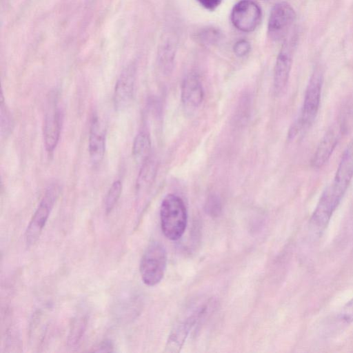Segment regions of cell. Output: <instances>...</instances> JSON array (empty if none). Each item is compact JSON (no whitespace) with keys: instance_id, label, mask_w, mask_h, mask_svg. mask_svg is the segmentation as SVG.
Returning a JSON list of instances; mask_svg holds the SVG:
<instances>
[{"instance_id":"1","label":"cell","mask_w":353,"mask_h":353,"mask_svg":"<svg viewBox=\"0 0 353 353\" xmlns=\"http://www.w3.org/2000/svg\"><path fill=\"white\" fill-rule=\"evenodd\" d=\"M323 81V71L316 67L310 75L299 117L290 129L289 136H294L299 131L305 130L313 124L320 108Z\"/></svg>"},{"instance_id":"2","label":"cell","mask_w":353,"mask_h":353,"mask_svg":"<svg viewBox=\"0 0 353 353\" xmlns=\"http://www.w3.org/2000/svg\"><path fill=\"white\" fill-rule=\"evenodd\" d=\"M161 230L169 239L176 241L183 234L187 225V210L182 199L169 194L163 199L160 208Z\"/></svg>"},{"instance_id":"3","label":"cell","mask_w":353,"mask_h":353,"mask_svg":"<svg viewBox=\"0 0 353 353\" xmlns=\"http://www.w3.org/2000/svg\"><path fill=\"white\" fill-rule=\"evenodd\" d=\"M167 265V252L159 242L150 243L145 250L140 262L143 282L148 286L158 284L163 277Z\"/></svg>"},{"instance_id":"4","label":"cell","mask_w":353,"mask_h":353,"mask_svg":"<svg viewBox=\"0 0 353 353\" xmlns=\"http://www.w3.org/2000/svg\"><path fill=\"white\" fill-rule=\"evenodd\" d=\"M60 192V186L57 183L51 184L46 189L26 230L25 239L28 247L33 245L39 239Z\"/></svg>"},{"instance_id":"5","label":"cell","mask_w":353,"mask_h":353,"mask_svg":"<svg viewBox=\"0 0 353 353\" xmlns=\"http://www.w3.org/2000/svg\"><path fill=\"white\" fill-rule=\"evenodd\" d=\"M345 117L336 119L320 140L311 159L312 168L319 169L330 160L334 150L347 130Z\"/></svg>"},{"instance_id":"6","label":"cell","mask_w":353,"mask_h":353,"mask_svg":"<svg viewBox=\"0 0 353 353\" xmlns=\"http://www.w3.org/2000/svg\"><path fill=\"white\" fill-rule=\"evenodd\" d=\"M296 12L286 1H279L272 7L268 23V34L274 41L284 40L296 19Z\"/></svg>"},{"instance_id":"7","label":"cell","mask_w":353,"mask_h":353,"mask_svg":"<svg viewBox=\"0 0 353 353\" xmlns=\"http://www.w3.org/2000/svg\"><path fill=\"white\" fill-rule=\"evenodd\" d=\"M296 38L294 35L285 38L277 55L273 75L274 93L281 94L285 89L292 69Z\"/></svg>"},{"instance_id":"8","label":"cell","mask_w":353,"mask_h":353,"mask_svg":"<svg viewBox=\"0 0 353 353\" xmlns=\"http://www.w3.org/2000/svg\"><path fill=\"white\" fill-rule=\"evenodd\" d=\"M230 19L237 30L243 32H251L261 23L262 10L254 0H241L234 6Z\"/></svg>"},{"instance_id":"9","label":"cell","mask_w":353,"mask_h":353,"mask_svg":"<svg viewBox=\"0 0 353 353\" xmlns=\"http://www.w3.org/2000/svg\"><path fill=\"white\" fill-rule=\"evenodd\" d=\"M330 185L324 190L310 219L311 226L319 232H322L341 201Z\"/></svg>"},{"instance_id":"10","label":"cell","mask_w":353,"mask_h":353,"mask_svg":"<svg viewBox=\"0 0 353 353\" xmlns=\"http://www.w3.org/2000/svg\"><path fill=\"white\" fill-rule=\"evenodd\" d=\"M353 179V138L341 157L334 179L329 185L332 190L341 199Z\"/></svg>"},{"instance_id":"11","label":"cell","mask_w":353,"mask_h":353,"mask_svg":"<svg viewBox=\"0 0 353 353\" xmlns=\"http://www.w3.org/2000/svg\"><path fill=\"white\" fill-rule=\"evenodd\" d=\"M136 70L133 64L126 66L115 84L114 104L118 110H123L130 103L134 88Z\"/></svg>"},{"instance_id":"12","label":"cell","mask_w":353,"mask_h":353,"mask_svg":"<svg viewBox=\"0 0 353 353\" xmlns=\"http://www.w3.org/2000/svg\"><path fill=\"white\" fill-rule=\"evenodd\" d=\"M62 114L57 106L50 104L45 116L43 141L46 150L51 153L56 148L61 133Z\"/></svg>"},{"instance_id":"13","label":"cell","mask_w":353,"mask_h":353,"mask_svg":"<svg viewBox=\"0 0 353 353\" xmlns=\"http://www.w3.org/2000/svg\"><path fill=\"white\" fill-rule=\"evenodd\" d=\"M181 97L184 106L191 109L198 108L203 102V88L196 73L190 72L184 77L181 84Z\"/></svg>"},{"instance_id":"14","label":"cell","mask_w":353,"mask_h":353,"mask_svg":"<svg viewBox=\"0 0 353 353\" xmlns=\"http://www.w3.org/2000/svg\"><path fill=\"white\" fill-rule=\"evenodd\" d=\"M88 148L92 163L94 165L100 163L105 150V134L97 117H94L91 121Z\"/></svg>"},{"instance_id":"15","label":"cell","mask_w":353,"mask_h":353,"mask_svg":"<svg viewBox=\"0 0 353 353\" xmlns=\"http://www.w3.org/2000/svg\"><path fill=\"white\" fill-rule=\"evenodd\" d=\"M176 42L171 36L163 39L158 50V63L165 74L172 71L176 54Z\"/></svg>"},{"instance_id":"16","label":"cell","mask_w":353,"mask_h":353,"mask_svg":"<svg viewBox=\"0 0 353 353\" xmlns=\"http://www.w3.org/2000/svg\"><path fill=\"white\" fill-rule=\"evenodd\" d=\"M151 141L149 134L140 132L137 134L132 145V155L137 163L142 164L150 158Z\"/></svg>"},{"instance_id":"17","label":"cell","mask_w":353,"mask_h":353,"mask_svg":"<svg viewBox=\"0 0 353 353\" xmlns=\"http://www.w3.org/2000/svg\"><path fill=\"white\" fill-rule=\"evenodd\" d=\"M88 318L85 315L77 316L72 321L68 335V343L70 346L77 345L85 331Z\"/></svg>"},{"instance_id":"18","label":"cell","mask_w":353,"mask_h":353,"mask_svg":"<svg viewBox=\"0 0 353 353\" xmlns=\"http://www.w3.org/2000/svg\"><path fill=\"white\" fill-rule=\"evenodd\" d=\"M155 161L149 158L143 164L139 172L137 180V189H141L148 185L154 179L156 173Z\"/></svg>"},{"instance_id":"19","label":"cell","mask_w":353,"mask_h":353,"mask_svg":"<svg viewBox=\"0 0 353 353\" xmlns=\"http://www.w3.org/2000/svg\"><path fill=\"white\" fill-rule=\"evenodd\" d=\"M122 191V183L119 180L114 181L111 185L105 199V210L106 214L112 212L118 202Z\"/></svg>"},{"instance_id":"20","label":"cell","mask_w":353,"mask_h":353,"mask_svg":"<svg viewBox=\"0 0 353 353\" xmlns=\"http://www.w3.org/2000/svg\"><path fill=\"white\" fill-rule=\"evenodd\" d=\"M0 118L1 134L2 136L6 137L10 133L12 129L13 120L10 112L5 103L2 92L1 96Z\"/></svg>"},{"instance_id":"21","label":"cell","mask_w":353,"mask_h":353,"mask_svg":"<svg viewBox=\"0 0 353 353\" xmlns=\"http://www.w3.org/2000/svg\"><path fill=\"white\" fill-rule=\"evenodd\" d=\"M222 38L221 32L215 28L203 29L197 34V39L204 45H214Z\"/></svg>"},{"instance_id":"22","label":"cell","mask_w":353,"mask_h":353,"mask_svg":"<svg viewBox=\"0 0 353 353\" xmlns=\"http://www.w3.org/2000/svg\"><path fill=\"white\" fill-rule=\"evenodd\" d=\"M206 212L212 216H217L221 212V200L215 194L210 195L205 202Z\"/></svg>"},{"instance_id":"23","label":"cell","mask_w":353,"mask_h":353,"mask_svg":"<svg viewBox=\"0 0 353 353\" xmlns=\"http://www.w3.org/2000/svg\"><path fill=\"white\" fill-rule=\"evenodd\" d=\"M339 319L345 323L353 322V297L342 307Z\"/></svg>"},{"instance_id":"24","label":"cell","mask_w":353,"mask_h":353,"mask_svg":"<svg viewBox=\"0 0 353 353\" xmlns=\"http://www.w3.org/2000/svg\"><path fill=\"white\" fill-rule=\"evenodd\" d=\"M251 50V45L249 41L245 39L237 41L234 46L233 51L234 54L238 57H243L249 54Z\"/></svg>"},{"instance_id":"25","label":"cell","mask_w":353,"mask_h":353,"mask_svg":"<svg viewBox=\"0 0 353 353\" xmlns=\"http://www.w3.org/2000/svg\"><path fill=\"white\" fill-rule=\"evenodd\" d=\"M198 3L206 10L213 11L221 3L222 0H196Z\"/></svg>"},{"instance_id":"26","label":"cell","mask_w":353,"mask_h":353,"mask_svg":"<svg viewBox=\"0 0 353 353\" xmlns=\"http://www.w3.org/2000/svg\"><path fill=\"white\" fill-rule=\"evenodd\" d=\"M113 343L110 340H105L103 342H101L95 350H94V352H113Z\"/></svg>"}]
</instances>
